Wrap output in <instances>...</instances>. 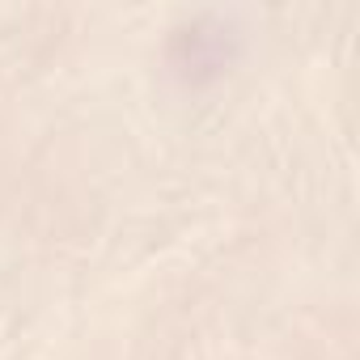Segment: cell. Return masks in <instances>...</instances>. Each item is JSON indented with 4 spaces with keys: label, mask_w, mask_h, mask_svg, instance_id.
Returning a JSON list of instances; mask_svg holds the SVG:
<instances>
[]
</instances>
